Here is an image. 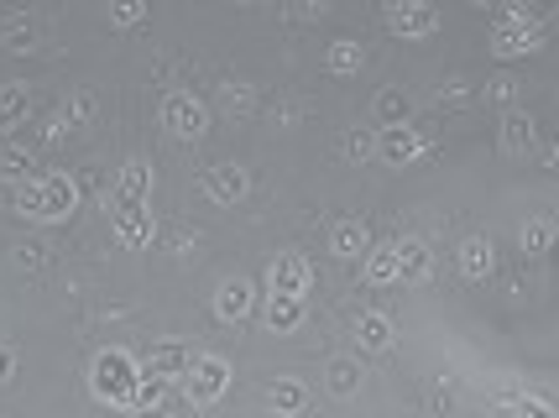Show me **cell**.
Masks as SVG:
<instances>
[{
    "label": "cell",
    "mask_w": 559,
    "mask_h": 418,
    "mask_svg": "<svg viewBox=\"0 0 559 418\" xmlns=\"http://www.w3.org/2000/svg\"><path fill=\"white\" fill-rule=\"evenodd\" d=\"M16 210L32 225H63L79 210V178L69 172H37L16 189Z\"/></svg>",
    "instance_id": "1"
},
{
    "label": "cell",
    "mask_w": 559,
    "mask_h": 418,
    "mask_svg": "<svg viewBox=\"0 0 559 418\" xmlns=\"http://www.w3.org/2000/svg\"><path fill=\"white\" fill-rule=\"evenodd\" d=\"M157 121H163V131H168L173 142L194 147V142H204V136H210V105H204L199 95H189V89H173V95H163Z\"/></svg>",
    "instance_id": "2"
},
{
    "label": "cell",
    "mask_w": 559,
    "mask_h": 418,
    "mask_svg": "<svg viewBox=\"0 0 559 418\" xmlns=\"http://www.w3.org/2000/svg\"><path fill=\"white\" fill-rule=\"evenodd\" d=\"M136 377H142V361H136L131 350H99L95 367H90V387H95V397L126 408V397H131V387H136Z\"/></svg>",
    "instance_id": "3"
},
{
    "label": "cell",
    "mask_w": 559,
    "mask_h": 418,
    "mask_svg": "<svg viewBox=\"0 0 559 418\" xmlns=\"http://www.w3.org/2000/svg\"><path fill=\"white\" fill-rule=\"evenodd\" d=\"M487 48L497 63H518V58H534V52H544V22H502L491 26V37H487Z\"/></svg>",
    "instance_id": "4"
},
{
    "label": "cell",
    "mask_w": 559,
    "mask_h": 418,
    "mask_svg": "<svg viewBox=\"0 0 559 418\" xmlns=\"http://www.w3.org/2000/svg\"><path fill=\"white\" fill-rule=\"evenodd\" d=\"M225 393H230V361L225 356H194V367L183 377V397L194 408H215Z\"/></svg>",
    "instance_id": "5"
},
{
    "label": "cell",
    "mask_w": 559,
    "mask_h": 418,
    "mask_svg": "<svg viewBox=\"0 0 559 418\" xmlns=\"http://www.w3.org/2000/svg\"><path fill=\"white\" fill-rule=\"evenodd\" d=\"M110 220H116V241L126 251H146L157 241V215L146 210V199H116L110 204Z\"/></svg>",
    "instance_id": "6"
},
{
    "label": "cell",
    "mask_w": 559,
    "mask_h": 418,
    "mask_svg": "<svg viewBox=\"0 0 559 418\" xmlns=\"http://www.w3.org/2000/svg\"><path fill=\"white\" fill-rule=\"evenodd\" d=\"M382 22L397 43H424V37H435L439 32V11L429 0H392L388 11H382Z\"/></svg>",
    "instance_id": "7"
},
{
    "label": "cell",
    "mask_w": 559,
    "mask_h": 418,
    "mask_svg": "<svg viewBox=\"0 0 559 418\" xmlns=\"http://www.w3.org/2000/svg\"><path fill=\"white\" fill-rule=\"evenodd\" d=\"M429 147H435V142H429L414 121L382 126V131H377V157H382V163H392V168H408V163H418Z\"/></svg>",
    "instance_id": "8"
},
{
    "label": "cell",
    "mask_w": 559,
    "mask_h": 418,
    "mask_svg": "<svg viewBox=\"0 0 559 418\" xmlns=\"http://www.w3.org/2000/svg\"><path fill=\"white\" fill-rule=\"evenodd\" d=\"M199 189H204V199L210 204H241L246 194H251V172L241 168V163H210V168L199 172Z\"/></svg>",
    "instance_id": "9"
},
{
    "label": "cell",
    "mask_w": 559,
    "mask_h": 418,
    "mask_svg": "<svg viewBox=\"0 0 559 418\" xmlns=\"http://www.w3.org/2000/svg\"><path fill=\"white\" fill-rule=\"evenodd\" d=\"M314 288V267H309V256H298V251H283L277 262L267 267V294H298L309 298Z\"/></svg>",
    "instance_id": "10"
},
{
    "label": "cell",
    "mask_w": 559,
    "mask_h": 418,
    "mask_svg": "<svg viewBox=\"0 0 559 418\" xmlns=\"http://www.w3.org/2000/svg\"><path fill=\"white\" fill-rule=\"evenodd\" d=\"M497 152H502V157H528V152H538V121L528 110H508V116L497 121Z\"/></svg>",
    "instance_id": "11"
},
{
    "label": "cell",
    "mask_w": 559,
    "mask_h": 418,
    "mask_svg": "<svg viewBox=\"0 0 559 418\" xmlns=\"http://www.w3.org/2000/svg\"><path fill=\"white\" fill-rule=\"evenodd\" d=\"M251 309H257V283L251 277H225L215 288V320L241 324Z\"/></svg>",
    "instance_id": "12"
},
{
    "label": "cell",
    "mask_w": 559,
    "mask_h": 418,
    "mask_svg": "<svg viewBox=\"0 0 559 418\" xmlns=\"http://www.w3.org/2000/svg\"><path fill=\"white\" fill-rule=\"evenodd\" d=\"M455 267H461L465 283H487L491 272H497V247H491V236H465L461 251H455Z\"/></svg>",
    "instance_id": "13"
},
{
    "label": "cell",
    "mask_w": 559,
    "mask_h": 418,
    "mask_svg": "<svg viewBox=\"0 0 559 418\" xmlns=\"http://www.w3.org/2000/svg\"><path fill=\"white\" fill-rule=\"evenodd\" d=\"M146 371H157V377H168V382H183L189 377V367H194V350L178 341H157L152 350H146Z\"/></svg>",
    "instance_id": "14"
},
{
    "label": "cell",
    "mask_w": 559,
    "mask_h": 418,
    "mask_svg": "<svg viewBox=\"0 0 559 418\" xmlns=\"http://www.w3.org/2000/svg\"><path fill=\"white\" fill-rule=\"evenodd\" d=\"M429 277H435V251H429V241L403 236V241H397V283H429Z\"/></svg>",
    "instance_id": "15"
},
{
    "label": "cell",
    "mask_w": 559,
    "mask_h": 418,
    "mask_svg": "<svg viewBox=\"0 0 559 418\" xmlns=\"http://www.w3.org/2000/svg\"><path fill=\"white\" fill-rule=\"evenodd\" d=\"M356 345H361L366 356H388L392 345H397V324H392V314H382V309L361 314V320H356Z\"/></svg>",
    "instance_id": "16"
},
{
    "label": "cell",
    "mask_w": 559,
    "mask_h": 418,
    "mask_svg": "<svg viewBox=\"0 0 559 418\" xmlns=\"http://www.w3.org/2000/svg\"><path fill=\"white\" fill-rule=\"evenodd\" d=\"M0 48L16 52V58L37 52L43 48V22H37V16H11V22L0 26Z\"/></svg>",
    "instance_id": "17"
},
{
    "label": "cell",
    "mask_w": 559,
    "mask_h": 418,
    "mask_svg": "<svg viewBox=\"0 0 559 418\" xmlns=\"http://www.w3.org/2000/svg\"><path fill=\"white\" fill-rule=\"evenodd\" d=\"M146 194H152V163L131 157V163H121V172H116V189L105 194V204H116V199H146Z\"/></svg>",
    "instance_id": "18"
},
{
    "label": "cell",
    "mask_w": 559,
    "mask_h": 418,
    "mask_svg": "<svg viewBox=\"0 0 559 418\" xmlns=\"http://www.w3.org/2000/svg\"><path fill=\"white\" fill-rule=\"evenodd\" d=\"M361 272H366V283L371 288H392L397 283V241H371V251L361 256Z\"/></svg>",
    "instance_id": "19"
},
{
    "label": "cell",
    "mask_w": 559,
    "mask_h": 418,
    "mask_svg": "<svg viewBox=\"0 0 559 418\" xmlns=\"http://www.w3.org/2000/svg\"><path fill=\"white\" fill-rule=\"evenodd\" d=\"M330 251L341 256V262H361L366 251H371V230L361 220H341L330 230Z\"/></svg>",
    "instance_id": "20"
},
{
    "label": "cell",
    "mask_w": 559,
    "mask_h": 418,
    "mask_svg": "<svg viewBox=\"0 0 559 418\" xmlns=\"http://www.w3.org/2000/svg\"><path fill=\"white\" fill-rule=\"evenodd\" d=\"M304 324V298L298 294H267V330L272 335H293Z\"/></svg>",
    "instance_id": "21"
},
{
    "label": "cell",
    "mask_w": 559,
    "mask_h": 418,
    "mask_svg": "<svg viewBox=\"0 0 559 418\" xmlns=\"http://www.w3.org/2000/svg\"><path fill=\"white\" fill-rule=\"evenodd\" d=\"M257 89L241 84V79H230V84H219V110H225V121H251L257 116Z\"/></svg>",
    "instance_id": "22"
},
{
    "label": "cell",
    "mask_w": 559,
    "mask_h": 418,
    "mask_svg": "<svg viewBox=\"0 0 559 418\" xmlns=\"http://www.w3.org/2000/svg\"><path fill=\"white\" fill-rule=\"evenodd\" d=\"M324 69L335 79H350L366 69V48L356 43V37H341V43H330V52H324Z\"/></svg>",
    "instance_id": "23"
},
{
    "label": "cell",
    "mask_w": 559,
    "mask_h": 418,
    "mask_svg": "<svg viewBox=\"0 0 559 418\" xmlns=\"http://www.w3.org/2000/svg\"><path fill=\"white\" fill-rule=\"evenodd\" d=\"M168 403V377H157V371H146L136 377V387H131V397H126V408H136V414H146V408H163Z\"/></svg>",
    "instance_id": "24"
},
{
    "label": "cell",
    "mask_w": 559,
    "mask_h": 418,
    "mask_svg": "<svg viewBox=\"0 0 559 418\" xmlns=\"http://www.w3.org/2000/svg\"><path fill=\"white\" fill-rule=\"evenodd\" d=\"M555 241H559V230H555V220H549V215H528V220H523V230H518V247L528 251V256L555 251Z\"/></svg>",
    "instance_id": "25"
},
{
    "label": "cell",
    "mask_w": 559,
    "mask_h": 418,
    "mask_svg": "<svg viewBox=\"0 0 559 418\" xmlns=\"http://www.w3.org/2000/svg\"><path fill=\"white\" fill-rule=\"evenodd\" d=\"M37 157H32V147H22V142H5V147H0V178H5V183H16V189H22L26 178H37Z\"/></svg>",
    "instance_id": "26"
},
{
    "label": "cell",
    "mask_w": 559,
    "mask_h": 418,
    "mask_svg": "<svg viewBox=\"0 0 559 418\" xmlns=\"http://www.w3.org/2000/svg\"><path fill=\"white\" fill-rule=\"evenodd\" d=\"M361 377H366V371L356 367V361H345V356H341V361H330V367H324V393H330V397H356V393H361Z\"/></svg>",
    "instance_id": "27"
},
{
    "label": "cell",
    "mask_w": 559,
    "mask_h": 418,
    "mask_svg": "<svg viewBox=\"0 0 559 418\" xmlns=\"http://www.w3.org/2000/svg\"><path fill=\"white\" fill-rule=\"evenodd\" d=\"M371 116H377V126H403V121H414V99L403 95V89H382V95L371 99Z\"/></svg>",
    "instance_id": "28"
},
{
    "label": "cell",
    "mask_w": 559,
    "mask_h": 418,
    "mask_svg": "<svg viewBox=\"0 0 559 418\" xmlns=\"http://www.w3.org/2000/svg\"><path fill=\"white\" fill-rule=\"evenodd\" d=\"M26 116H32V95H26V84H5V89H0V131L26 126Z\"/></svg>",
    "instance_id": "29"
},
{
    "label": "cell",
    "mask_w": 559,
    "mask_h": 418,
    "mask_svg": "<svg viewBox=\"0 0 559 418\" xmlns=\"http://www.w3.org/2000/svg\"><path fill=\"white\" fill-rule=\"evenodd\" d=\"M491 408H497V414H528V418L555 414V403H549V397H534V393H497L491 397Z\"/></svg>",
    "instance_id": "30"
},
{
    "label": "cell",
    "mask_w": 559,
    "mask_h": 418,
    "mask_svg": "<svg viewBox=\"0 0 559 418\" xmlns=\"http://www.w3.org/2000/svg\"><path fill=\"white\" fill-rule=\"evenodd\" d=\"M267 408H272V414H304V408H309V393H304L293 377H283V382H272Z\"/></svg>",
    "instance_id": "31"
},
{
    "label": "cell",
    "mask_w": 559,
    "mask_h": 418,
    "mask_svg": "<svg viewBox=\"0 0 559 418\" xmlns=\"http://www.w3.org/2000/svg\"><path fill=\"white\" fill-rule=\"evenodd\" d=\"M95 110H99V105H95V95H90V89H73V95L58 105V116H63V126H69V131H73V126H90V121H95Z\"/></svg>",
    "instance_id": "32"
},
{
    "label": "cell",
    "mask_w": 559,
    "mask_h": 418,
    "mask_svg": "<svg viewBox=\"0 0 559 418\" xmlns=\"http://www.w3.org/2000/svg\"><path fill=\"white\" fill-rule=\"evenodd\" d=\"M105 16H110V26L131 32V26L146 22V0H105Z\"/></svg>",
    "instance_id": "33"
},
{
    "label": "cell",
    "mask_w": 559,
    "mask_h": 418,
    "mask_svg": "<svg viewBox=\"0 0 559 418\" xmlns=\"http://www.w3.org/2000/svg\"><path fill=\"white\" fill-rule=\"evenodd\" d=\"M518 89H523V84H518V74H491L481 95H487L491 105H502V110H512V105H518Z\"/></svg>",
    "instance_id": "34"
},
{
    "label": "cell",
    "mask_w": 559,
    "mask_h": 418,
    "mask_svg": "<svg viewBox=\"0 0 559 418\" xmlns=\"http://www.w3.org/2000/svg\"><path fill=\"white\" fill-rule=\"evenodd\" d=\"M341 152L350 163H371L377 157V136L371 131H350V136H341Z\"/></svg>",
    "instance_id": "35"
},
{
    "label": "cell",
    "mask_w": 559,
    "mask_h": 418,
    "mask_svg": "<svg viewBox=\"0 0 559 418\" xmlns=\"http://www.w3.org/2000/svg\"><path fill=\"white\" fill-rule=\"evenodd\" d=\"M330 11V0H288V22L304 26V22H319Z\"/></svg>",
    "instance_id": "36"
},
{
    "label": "cell",
    "mask_w": 559,
    "mask_h": 418,
    "mask_svg": "<svg viewBox=\"0 0 559 418\" xmlns=\"http://www.w3.org/2000/svg\"><path fill=\"white\" fill-rule=\"evenodd\" d=\"M439 99H444V105H465V99H471V84H465V79H450V84L439 89Z\"/></svg>",
    "instance_id": "37"
},
{
    "label": "cell",
    "mask_w": 559,
    "mask_h": 418,
    "mask_svg": "<svg viewBox=\"0 0 559 418\" xmlns=\"http://www.w3.org/2000/svg\"><path fill=\"white\" fill-rule=\"evenodd\" d=\"M11 377H16V350H11V345H0V387H5Z\"/></svg>",
    "instance_id": "38"
},
{
    "label": "cell",
    "mask_w": 559,
    "mask_h": 418,
    "mask_svg": "<svg viewBox=\"0 0 559 418\" xmlns=\"http://www.w3.org/2000/svg\"><path fill=\"white\" fill-rule=\"evenodd\" d=\"M16 256H22L26 267H43V247H37V241H22V247H16Z\"/></svg>",
    "instance_id": "39"
},
{
    "label": "cell",
    "mask_w": 559,
    "mask_h": 418,
    "mask_svg": "<svg viewBox=\"0 0 559 418\" xmlns=\"http://www.w3.org/2000/svg\"><path fill=\"white\" fill-rule=\"evenodd\" d=\"M549 168L559 172V142H555V147H549Z\"/></svg>",
    "instance_id": "40"
},
{
    "label": "cell",
    "mask_w": 559,
    "mask_h": 418,
    "mask_svg": "<svg viewBox=\"0 0 559 418\" xmlns=\"http://www.w3.org/2000/svg\"><path fill=\"white\" fill-rule=\"evenodd\" d=\"M471 5H481V11H491V5H502V0H471Z\"/></svg>",
    "instance_id": "41"
},
{
    "label": "cell",
    "mask_w": 559,
    "mask_h": 418,
    "mask_svg": "<svg viewBox=\"0 0 559 418\" xmlns=\"http://www.w3.org/2000/svg\"><path fill=\"white\" fill-rule=\"evenodd\" d=\"M236 5H262V0H236Z\"/></svg>",
    "instance_id": "42"
}]
</instances>
